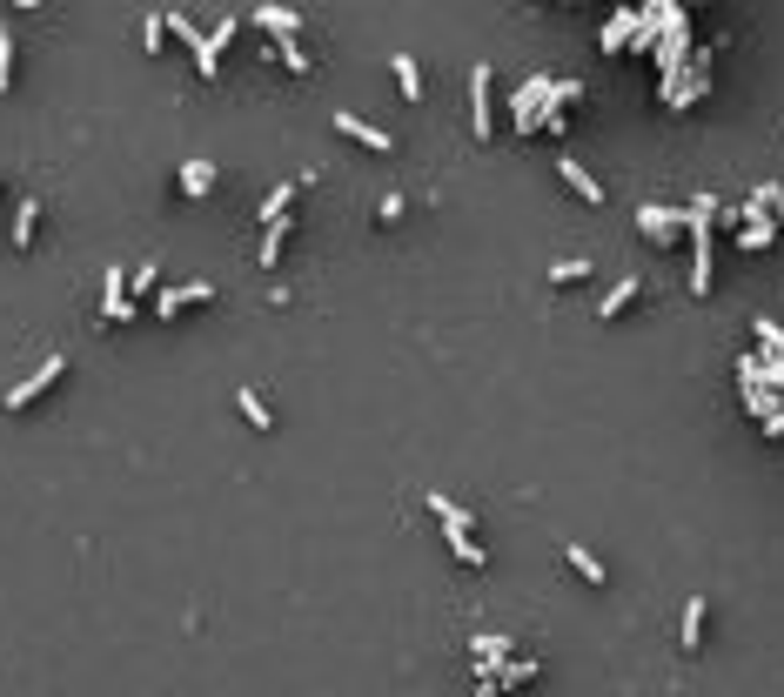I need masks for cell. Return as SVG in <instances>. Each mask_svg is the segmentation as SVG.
Segmentation results:
<instances>
[{"label": "cell", "instance_id": "6da1fadb", "mask_svg": "<svg viewBox=\"0 0 784 697\" xmlns=\"http://www.w3.org/2000/svg\"><path fill=\"white\" fill-rule=\"evenodd\" d=\"M637 228H644L657 248H677V235H691V208H664V202H650V208H637Z\"/></svg>", "mask_w": 784, "mask_h": 697}, {"label": "cell", "instance_id": "7a4b0ae2", "mask_svg": "<svg viewBox=\"0 0 784 697\" xmlns=\"http://www.w3.org/2000/svg\"><path fill=\"white\" fill-rule=\"evenodd\" d=\"M490 61H476L470 68V135L476 141H490V128H496V94H490Z\"/></svg>", "mask_w": 784, "mask_h": 697}, {"label": "cell", "instance_id": "3957f363", "mask_svg": "<svg viewBox=\"0 0 784 697\" xmlns=\"http://www.w3.org/2000/svg\"><path fill=\"white\" fill-rule=\"evenodd\" d=\"M61 376H68V356L54 349V356H47L41 369L27 376V383H14V389H7V409H34V403H41V396H47V389L61 383Z\"/></svg>", "mask_w": 784, "mask_h": 697}, {"label": "cell", "instance_id": "277c9868", "mask_svg": "<svg viewBox=\"0 0 784 697\" xmlns=\"http://www.w3.org/2000/svg\"><path fill=\"white\" fill-rule=\"evenodd\" d=\"M101 322H135V295H128V269H108L101 275Z\"/></svg>", "mask_w": 784, "mask_h": 697}, {"label": "cell", "instance_id": "5b68a950", "mask_svg": "<svg viewBox=\"0 0 784 697\" xmlns=\"http://www.w3.org/2000/svg\"><path fill=\"white\" fill-rule=\"evenodd\" d=\"M242 34V21H215L208 27V41L195 47V68H202V81H222V47Z\"/></svg>", "mask_w": 784, "mask_h": 697}, {"label": "cell", "instance_id": "8992f818", "mask_svg": "<svg viewBox=\"0 0 784 697\" xmlns=\"http://www.w3.org/2000/svg\"><path fill=\"white\" fill-rule=\"evenodd\" d=\"M557 181H563V188H570V195H577V202H590V208L604 202V181L590 175V168H583L577 155H557Z\"/></svg>", "mask_w": 784, "mask_h": 697}, {"label": "cell", "instance_id": "52a82bcc", "mask_svg": "<svg viewBox=\"0 0 784 697\" xmlns=\"http://www.w3.org/2000/svg\"><path fill=\"white\" fill-rule=\"evenodd\" d=\"M208 295H215L208 282H181V289H161V295H155V315H161V322H175L181 309H202Z\"/></svg>", "mask_w": 784, "mask_h": 697}, {"label": "cell", "instance_id": "ba28073f", "mask_svg": "<svg viewBox=\"0 0 784 697\" xmlns=\"http://www.w3.org/2000/svg\"><path fill=\"white\" fill-rule=\"evenodd\" d=\"M637 21H644V7H617V14L604 21V34H597V47H604V54H624L630 34H637Z\"/></svg>", "mask_w": 784, "mask_h": 697}, {"label": "cell", "instance_id": "9c48e42d", "mask_svg": "<svg viewBox=\"0 0 784 697\" xmlns=\"http://www.w3.org/2000/svg\"><path fill=\"white\" fill-rule=\"evenodd\" d=\"M336 135L362 141V148H376V155H389V148H396V135H382V128H369V121H356L349 108H336Z\"/></svg>", "mask_w": 784, "mask_h": 697}, {"label": "cell", "instance_id": "30bf717a", "mask_svg": "<svg viewBox=\"0 0 784 697\" xmlns=\"http://www.w3.org/2000/svg\"><path fill=\"white\" fill-rule=\"evenodd\" d=\"M483 671L496 677V691H523V684H530V677H537V657H503V664H483Z\"/></svg>", "mask_w": 784, "mask_h": 697}, {"label": "cell", "instance_id": "8fae6325", "mask_svg": "<svg viewBox=\"0 0 784 697\" xmlns=\"http://www.w3.org/2000/svg\"><path fill=\"white\" fill-rule=\"evenodd\" d=\"M704 94H711V47H704V54H691L684 88H677V108H691V101H704Z\"/></svg>", "mask_w": 784, "mask_h": 697}, {"label": "cell", "instance_id": "7c38bea8", "mask_svg": "<svg viewBox=\"0 0 784 697\" xmlns=\"http://www.w3.org/2000/svg\"><path fill=\"white\" fill-rule=\"evenodd\" d=\"M771 242H778V222H771V215H758V222L731 228V248H744V255H764Z\"/></svg>", "mask_w": 784, "mask_h": 697}, {"label": "cell", "instance_id": "4fadbf2b", "mask_svg": "<svg viewBox=\"0 0 784 697\" xmlns=\"http://www.w3.org/2000/svg\"><path fill=\"white\" fill-rule=\"evenodd\" d=\"M255 27H269L275 47H282V41H295V34H302V14H295V7H255Z\"/></svg>", "mask_w": 784, "mask_h": 697}, {"label": "cell", "instance_id": "5bb4252c", "mask_svg": "<svg viewBox=\"0 0 784 697\" xmlns=\"http://www.w3.org/2000/svg\"><path fill=\"white\" fill-rule=\"evenodd\" d=\"M302 188H309V181H275V188H269V202L255 208V222H262V228H269V222H282V215H289V202L302 195Z\"/></svg>", "mask_w": 784, "mask_h": 697}, {"label": "cell", "instance_id": "9a60e30c", "mask_svg": "<svg viewBox=\"0 0 784 697\" xmlns=\"http://www.w3.org/2000/svg\"><path fill=\"white\" fill-rule=\"evenodd\" d=\"M704 617H711V604H704V597H691V604H684V617H677V644H684V651H697V644H704Z\"/></svg>", "mask_w": 784, "mask_h": 697}, {"label": "cell", "instance_id": "2e32d148", "mask_svg": "<svg viewBox=\"0 0 784 697\" xmlns=\"http://www.w3.org/2000/svg\"><path fill=\"white\" fill-rule=\"evenodd\" d=\"M181 195H188V202H195V195H208V188H215V161H202V155H195V161H181Z\"/></svg>", "mask_w": 784, "mask_h": 697}, {"label": "cell", "instance_id": "e0dca14e", "mask_svg": "<svg viewBox=\"0 0 784 697\" xmlns=\"http://www.w3.org/2000/svg\"><path fill=\"white\" fill-rule=\"evenodd\" d=\"M637 295H644V282H637V275H624V282H617V289H610L604 302H597V315H604V322H617V315H624L630 302H637Z\"/></svg>", "mask_w": 784, "mask_h": 697}, {"label": "cell", "instance_id": "ac0fdd59", "mask_svg": "<svg viewBox=\"0 0 784 697\" xmlns=\"http://www.w3.org/2000/svg\"><path fill=\"white\" fill-rule=\"evenodd\" d=\"M443 537H449V557L463 563V570H483V563H490V557H483V543H476L470 530H443Z\"/></svg>", "mask_w": 784, "mask_h": 697}, {"label": "cell", "instance_id": "d6986e66", "mask_svg": "<svg viewBox=\"0 0 784 697\" xmlns=\"http://www.w3.org/2000/svg\"><path fill=\"white\" fill-rule=\"evenodd\" d=\"M563 563H570V570H577L583 584H604V577H610V570H604V563H597V557H590V550H583V543H563Z\"/></svg>", "mask_w": 784, "mask_h": 697}, {"label": "cell", "instance_id": "ffe728a7", "mask_svg": "<svg viewBox=\"0 0 784 697\" xmlns=\"http://www.w3.org/2000/svg\"><path fill=\"white\" fill-rule=\"evenodd\" d=\"M282 242H289V215L262 228V248H255V262H262V269H275V262H282Z\"/></svg>", "mask_w": 784, "mask_h": 697}, {"label": "cell", "instance_id": "44dd1931", "mask_svg": "<svg viewBox=\"0 0 784 697\" xmlns=\"http://www.w3.org/2000/svg\"><path fill=\"white\" fill-rule=\"evenodd\" d=\"M516 651V637H470V664H503Z\"/></svg>", "mask_w": 784, "mask_h": 697}, {"label": "cell", "instance_id": "7402d4cb", "mask_svg": "<svg viewBox=\"0 0 784 697\" xmlns=\"http://www.w3.org/2000/svg\"><path fill=\"white\" fill-rule=\"evenodd\" d=\"M389 74H396V88H403V101H416V94H423V68H416L409 54H396V61H389Z\"/></svg>", "mask_w": 784, "mask_h": 697}, {"label": "cell", "instance_id": "603a6c76", "mask_svg": "<svg viewBox=\"0 0 784 697\" xmlns=\"http://www.w3.org/2000/svg\"><path fill=\"white\" fill-rule=\"evenodd\" d=\"M34 222H41V202L27 195V202H21V215H14V248H34Z\"/></svg>", "mask_w": 784, "mask_h": 697}, {"label": "cell", "instance_id": "cb8c5ba5", "mask_svg": "<svg viewBox=\"0 0 784 697\" xmlns=\"http://www.w3.org/2000/svg\"><path fill=\"white\" fill-rule=\"evenodd\" d=\"M235 409H242V416H248V423H255V429H275L269 403H262V396H255V389H242V396H235Z\"/></svg>", "mask_w": 784, "mask_h": 697}, {"label": "cell", "instance_id": "d4e9b609", "mask_svg": "<svg viewBox=\"0 0 784 697\" xmlns=\"http://www.w3.org/2000/svg\"><path fill=\"white\" fill-rule=\"evenodd\" d=\"M161 21H168V34H175V41H188V47H202V41H208V27H195L188 14H161Z\"/></svg>", "mask_w": 784, "mask_h": 697}, {"label": "cell", "instance_id": "484cf974", "mask_svg": "<svg viewBox=\"0 0 784 697\" xmlns=\"http://www.w3.org/2000/svg\"><path fill=\"white\" fill-rule=\"evenodd\" d=\"M583 275H590V262H583V255H563V262H550V282H563V289H570V282H583Z\"/></svg>", "mask_w": 784, "mask_h": 697}, {"label": "cell", "instance_id": "4316f807", "mask_svg": "<svg viewBox=\"0 0 784 697\" xmlns=\"http://www.w3.org/2000/svg\"><path fill=\"white\" fill-rule=\"evenodd\" d=\"M282 68H289V74H302V81H309V54H302V41H282Z\"/></svg>", "mask_w": 784, "mask_h": 697}, {"label": "cell", "instance_id": "83f0119b", "mask_svg": "<svg viewBox=\"0 0 784 697\" xmlns=\"http://www.w3.org/2000/svg\"><path fill=\"white\" fill-rule=\"evenodd\" d=\"M14 88V34H0V94Z\"/></svg>", "mask_w": 784, "mask_h": 697}, {"label": "cell", "instance_id": "f1b7e54d", "mask_svg": "<svg viewBox=\"0 0 784 697\" xmlns=\"http://www.w3.org/2000/svg\"><path fill=\"white\" fill-rule=\"evenodd\" d=\"M161 41H168V21H161V14H155V21H141V47H148V54H155Z\"/></svg>", "mask_w": 784, "mask_h": 697}, {"label": "cell", "instance_id": "f546056e", "mask_svg": "<svg viewBox=\"0 0 784 697\" xmlns=\"http://www.w3.org/2000/svg\"><path fill=\"white\" fill-rule=\"evenodd\" d=\"M148 289H155V262H141V269L128 275V295H148Z\"/></svg>", "mask_w": 784, "mask_h": 697}, {"label": "cell", "instance_id": "4dcf8cb0", "mask_svg": "<svg viewBox=\"0 0 784 697\" xmlns=\"http://www.w3.org/2000/svg\"><path fill=\"white\" fill-rule=\"evenodd\" d=\"M764 436H784V409H771V416H764Z\"/></svg>", "mask_w": 784, "mask_h": 697}, {"label": "cell", "instance_id": "1f68e13d", "mask_svg": "<svg viewBox=\"0 0 784 697\" xmlns=\"http://www.w3.org/2000/svg\"><path fill=\"white\" fill-rule=\"evenodd\" d=\"M14 7H41V0H14Z\"/></svg>", "mask_w": 784, "mask_h": 697}, {"label": "cell", "instance_id": "d6a6232c", "mask_svg": "<svg viewBox=\"0 0 784 697\" xmlns=\"http://www.w3.org/2000/svg\"><path fill=\"white\" fill-rule=\"evenodd\" d=\"M684 7H704V0H684Z\"/></svg>", "mask_w": 784, "mask_h": 697}, {"label": "cell", "instance_id": "836d02e7", "mask_svg": "<svg viewBox=\"0 0 784 697\" xmlns=\"http://www.w3.org/2000/svg\"><path fill=\"white\" fill-rule=\"evenodd\" d=\"M516 697H523V691H516Z\"/></svg>", "mask_w": 784, "mask_h": 697}]
</instances>
